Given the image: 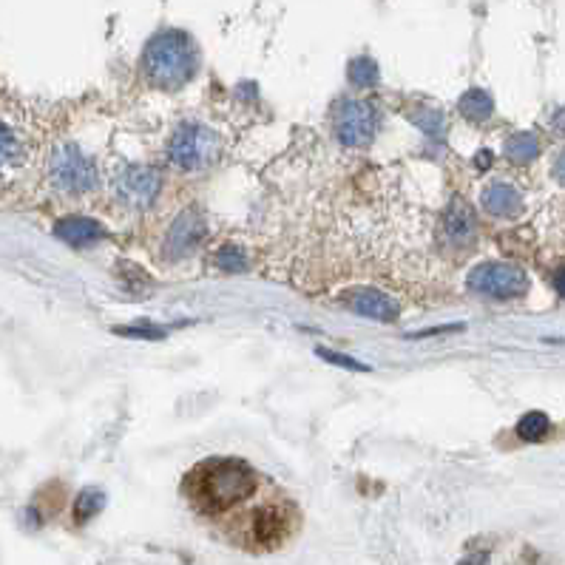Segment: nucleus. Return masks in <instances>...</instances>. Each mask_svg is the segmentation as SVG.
Here are the masks:
<instances>
[{
    "mask_svg": "<svg viewBox=\"0 0 565 565\" xmlns=\"http://www.w3.org/2000/svg\"><path fill=\"white\" fill-rule=\"evenodd\" d=\"M103 503H106V497H103V492H97V489L80 492L77 500H74V520L77 523H89L91 517L103 509Z\"/></svg>",
    "mask_w": 565,
    "mask_h": 565,
    "instance_id": "nucleus-20",
    "label": "nucleus"
},
{
    "mask_svg": "<svg viewBox=\"0 0 565 565\" xmlns=\"http://www.w3.org/2000/svg\"><path fill=\"white\" fill-rule=\"evenodd\" d=\"M341 301H344V307H350L353 313L358 316H367L372 321H395V318L401 316V307H398V301L389 299L387 293H381V290H375V287H350L347 293H341Z\"/></svg>",
    "mask_w": 565,
    "mask_h": 565,
    "instance_id": "nucleus-9",
    "label": "nucleus"
},
{
    "mask_svg": "<svg viewBox=\"0 0 565 565\" xmlns=\"http://www.w3.org/2000/svg\"><path fill=\"white\" fill-rule=\"evenodd\" d=\"M120 336H128V338H148V341H157V338H165V330H159V327H120L117 330Z\"/></svg>",
    "mask_w": 565,
    "mask_h": 565,
    "instance_id": "nucleus-23",
    "label": "nucleus"
},
{
    "mask_svg": "<svg viewBox=\"0 0 565 565\" xmlns=\"http://www.w3.org/2000/svg\"><path fill=\"white\" fill-rule=\"evenodd\" d=\"M205 236H208V222H205V216L196 211V208H188V211L179 213L177 219H174V225L165 233L162 253H165V259H171V262L185 259V256H191V253L205 242Z\"/></svg>",
    "mask_w": 565,
    "mask_h": 565,
    "instance_id": "nucleus-7",
    "label": "nucleus"
},
{
    "mask_svg": "<svg viewBox=\"0 0 565 565\" xmlns=\"http://www.w3.org/2000/svg\"><path fill=\"white\" fill-rule=\"evenodd\" d=\"M548 429H551V421H548L546 412H526L517 424V435H520V441L537 443L546 438Z\"/></svg>",
    "mask_w": 565,
    "mask_h": 565,
    "instance_id": "nucleus-17",
    "label": "nucleus"
},
{
    "mask_svg": "<svg viewBox=\"0 0 565 565\" xmlns=\"http://www.w3.org/2000/svg\"><path fill=\"white\" fill-rule=\"evenodd\" d=\"M486 563V554H475L472 560H466V563H460V565H483Z\"/></svg>",
    "mask_w": 565,
    "mask_h": 565,
    "instance_id": "nucleus-27",
    "label": "nucleus"
},
{
    "mask_svg": "<svg viewBox=\"0 0 565 565\" xmlns=\"http://www.w3.org/2000/svg\"><path fill=\"white\" fill-rule=\"evenodd\" d=\"M316 353H318V358H324V361H330V364H336V367H344V370H355V372L372 370L370 364H361V361H355V358H350V355L333 353V350H324V347H318Z\"/></svg>",
    "mask_w": 565,
    "mask_h": 565,
    "instance_id": "nucleus-22",
    "label": "nucleus"
},
{
    "mask_svg": "<svg viewBox=\"0 0 565 565\" xmlns=\"http://www.w3.org/2000/svg\"><path fill=\"white\" fill-rule=\"evenodd\" d=\"M347 80H350L353 89H375L381 83V69L370 54H355L353 60L347 63Z\"/></svg>",
    "mask_w": 565,
    "mask_h": 565,
    "instance_id": "nucleus-14",
    "label": "nucleus"
},
{
    "mask_svg": "<svg viewBox=\"0 0 565 565\" xmlns=\"http://www.w3.org/2000/svg\"><path fill=\"white\" fill-rule=\"evenodd\" d=\"M378 131V111L367 100L347 97L336 108V137L347 148H361Z\"/></svg>",
    "mask_w": 565,
    "mask_h": 565,
    "instance_id": "nucleus-6",
    "label": "nucleus"
},
{
    "mask_svg": "<svg viewBox=\"0 0 565 565\" xmlns=\"http://www.w3.org/2000/svg\"><path fill=\"white\" fill-rule=\"evenodd\" d=\"M188 492L202 512H228L256 492V472L239 458L205 460L188 477Z\"/></svg>",
    "mask_w": 565,
    "mask_h": 565,
    "instance_id": "nucleus-2",
    "label": "nucleus"
},
{
    "mask_svg": "<svg viewBox=\"0 0 565 565\" xmlns=\"http://www.w3.org/2000/svg\"><path fill=\"white\" fill-rule=\"evenodd\" d=\"M475 165L480 168V171H486V168L492 165V154H489V151H480V154L475 157Z\"/></svg>",
    "mask_w": 565,
    "mask_h": 565,
    "instance_id": "nucleus-25",
    "label": "nucleus"
},
{
    "mask_svg": "<svg viewBox=\"0 0 565 565\" xmlns=\"http://www.w3.org/2000/svg\"><path fill=\"white\" fill-rule=\"evenodd\" d=\"M554 177H557V182H563L565 185V151L554 159Z\"/></svg>",
    "mask_w": 565,
    "mask_h": 565,
    "instance_id": "nucleus-24",
    "label": "nucleus"
},
{
    "mask_svg": "<svg viewBox=\"0 0 565 565\" xmlns=\"http://www.w3.org/2000/svg\"><path fill=\"white\" fill-rule=\"evenodd\" d=\"M216 267L222 270V273H245L250 267L248 262V253L242 248H236V245H228V248H222L216 253Z\"/></svg>",
    "mask_w": 565,
    "mask_h": 565,
    "instance_id": "nucleus-21",
    "label": "nucleus"
},
{
    "mask_svg": "<svg viewBox=\"0 0 565 565\" xmlns=\"http://www.w3.org/2000/svg\"><path fill=\"white\" fill-rule=\"evenodd\" d=\"M20 159H23V148H20L18 134L9 125L0 123V171L15 168Z\"/></svg>",
    "mask_w": 565,
    "mask_h": 565,
    "instance_id": "nucleus-18",
    "label": "nucleus"
},
{
    "mask_svg": "<svg viewBox=\"0 0 565 565\" xmlns=\"http://www.w3.org/2000/svg\"><path fill=\"white\" fill-rule=\"evenodd\" d=\"M49 177L57 191L71 196L91 194L100 185L97 165L74 142H63L54 148L52 159H49Z\"/></svg>",
    "mask_w": 565,
    "mask_h": 565,
    "instance_id": "nucleus-3",
    "label": "nucleus"
},
{
    "mask_svg": "<svg viewBox=\"0 0 565 565\" xmlns=\"http://www.w3.org/2000/svg\"><path fill=\"white\" fill-rule=\"evenodd\" d=\"M469 290L495 301L523 299L529 293V276L509 262H483L469 273Z\"/></svg>",
    "mask_w": 565,
    "mask_h": 565,
    "instance_id": "nucleus-5",
    "label": "nucleus"
},
{
    "mask_svg": "<svg viewBox=\"0 0 565 565\" xmlns=\"http://www.w3.org/2000/svg\"><path fill=\"white\" fill-rule=\"evenodd\" d=\"M142 77L159 91L185 89L199 71V46L185 29L162 26L145 43L140 57Z\"/></svg>",
    "mask_w": 565,
    "mask_h": 565,
    "instance_id": "nucleus-1",
    "label": "nucleus"
},
{
    "mask_svg": "<svg viewBox=\"0 0 565 565\" xmlns=\"http://www.w3.org/2000/svg\"><path fill=\"white\" fill-rule=\"evenodd\" d=\"M287 529V520L279 509H262L253 520V531H256V540L259 543H273L282 537V531Z\"/></svg>",
    "mask_w": 565,
    "mask_h": 565,
    "instance_id": "nucleus-15",
    "label": "nucleus"
},
{
    "mask_svg": "<svg viewBox=\"0 0 565 565\" xmlns=\"http://www.w3.org/2000/svg\"><path fill=\"white\" fill-rule=\"evenodd\" d=\"M162 191V171L154 165H128L117 177V194L128 208H151Z\"/></svg>",
    "mask_w": 565,
    "mask_h": 565,
    "instance_id": "nucleus-8",
    "label": "nucleus"
},
{
    "mask_svg": "<svg viewBox=\"0 0 565 565\" xmlns=\"http://www.w3.org/2000/svg\"><path fill=\"white\" fill-rule=\"evenodd\" d=\"M222 142L211 128L199 123H182L168 142V159L179 171H202L219 159Z\"/></svg>",
    "mask_w": 565,
    "mask_h": 565,
    "instance_id": "nucleus-4",
    "label": "nucleus"
},
{
    "mask_svg": "<svg viewBox=\"0 0 565 565\" xmlns=\"http://www.w3.org/2000/svg\"><path fill=\"white\" fill-rule=\"evenodd\" d=\"M480 205H483V211L492 213V216L514 219V216L523 213V196L509 182H492L480 196Z\"/></svg>",
    "mask_w": 565,
    "mask_h": 565,
    "instance_id": "nucleus-12",
    "label": "nucleus"
},
{
    "mask_svg": "<svg viewBox=\"0 0 565 565\" xmlns=\"http://www.w3.org/2000/svg\"><path fill=\"white\" fill-rule=\"evenodd\" d=\"M458 111L463 120L469 123H486L495 114V100L486 89H469L460 94Z\"/></svg>",
    "mask_w": 565,
    "mask_h": 565,
    "instance_id": "nucleus-13",
    "label": "nucleus"
},
{
    "mask_svg": "<svg viewBox=\"0 0 565 565\" xmlns=\"http://www.w3.org/2000/svg\"><path fill=\"white\" fill-rule=\"evenodd\" d=\"M409 123H415L429 137H435V140H441L443 134H446V120H443V114L438 108H418V111H412Z\"/></svg>",
    "mask_w": 565,
    "mask_h": 565,
    "instance_id": "nucleus-19",
    "label": "nucleus"
},
{
    "mask_svg": "<svg viewBox=\"0 0 565 565\" xmlns=\"http://www.w3.org/2000/svg\"><path fill=\"white\" fill-rule=\"evenodd\" d=\"M537 154H540V142H537L534 134L520 131V134H512L509 142H506V157L514 165H526L531 159H537Z\"/></svg>",
    "mask_w": 565,
    "mask_h": 565,
    "instance_id": "nucleus-16",
    "label": "nucleus"
},
{
    "mask_svg": "<svg viewBox=\"0 0 565 565\" xmlns=\"http://www.w3.org/2000/svg\"><path fill=\"white\" fill-rule=\"evenodd\" d=\"M554 287H557V293H560V296L565 299V267L560 270V273H557V276H554Z\"/></svg>",
    "mask_w": 565,
    "mask_h": 565,
    "instance_id": "nucleus-26",
    "label": "nucleus"
},
{
    "mask_svg": "<svg viewBox=\"0 0 565 565\" xmlns=\"http://www.w3.org/2000/svg\"><path fill=\"white\" fill-rule=\"evenodd\" d=\"M443 233H446L449 245H455V248H466V245L475 242V211L463 199H452L449 211L443 216Z\"/></svg>",
    "mask_w": 565,
    "mask_h": 565,
    "instance_id": "nucleus-10",
    "label": "nucleus"
},
{
    "mask_svg": "<svg viewBox=\"0 0 565 565\" xmlns=\"http://www.w3.org/2000/svg\"><path fill=\"white\" fill-rule=\"evenodd\" d=\"M54 233L71 248H91L100 239H106V228L89 216H66L54 225Z\"/></svg>",
    "mask_w": 565,
    "mask_h": 565,
    "instance_id": "nucleus-11",
    "label": "nucleus"
}]
</instances>
